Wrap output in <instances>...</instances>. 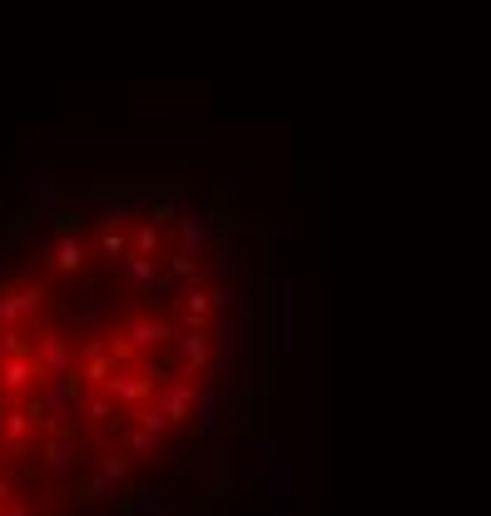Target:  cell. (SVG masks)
<instances>
[{
	"mask_svg": "<svg viewBox=\"0 0 491 516\" xmlns=\"http://www.w3.org/2000/svg\"><path fill=\"white\" fill-rule=\"evenodd\" d=\"M179 254H194L199 258V249H204V219L194 214V209H179Z\"/></svg>",
	"mask_w": 491,
	"mask_h": 516,
	"instance_id": "cell-2",
	"label": "cell"
},
{
	"mask_svg": "<svg viewBox=\"0 0 491 516\" xmlns=\"http://www.w3.org/2000/svg\"><path fill=\"white\" fill-rule=\"evenodd\" d=\"M159 249H164V234H159V224H139L134 229V239H129V254H139V258H159Z\"/></svg>",
	"mask_w": 491,
	"mask_h": 516,
	"instance_id": "cell-3",
	"label": "cell"
},
{
	"mask_svg": "<svg viewBox=\"0 0 491 516\" xmlns=\"http://www.w3.org/2000/svg\"><path fill=\"white\" fill-rule=\"evenodd\" d=\"M55 273H85V244H80V234H60V244H55V254L45 258Z\"/></svg>",
	"mask_w": 491,
	"mask_h": 516,
	"instance_id": "cell-1",
	"label": "cell"
},
{
	"mask_svg": "<svg viewBox=\"0 0 491 516\" xmlns=\"http://www.w3.org/2000/svg\"><path fill=\"white\" fill-rule=\"evenodd\" d=\"M100 254L115 258V263L129 254V239H124V229H115V224H105V229H100Z\"/></svg>",
	"mask_w": 491,
	"mask_h": 516,
	"instance_id": "cell-4",
	"label": "cell"
}]
</instances>
